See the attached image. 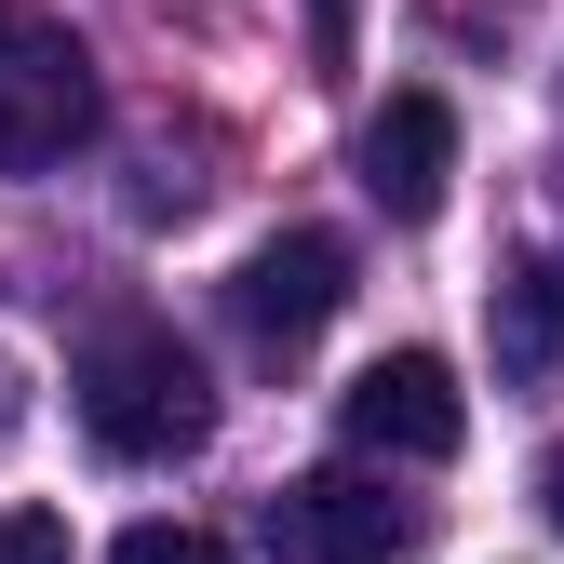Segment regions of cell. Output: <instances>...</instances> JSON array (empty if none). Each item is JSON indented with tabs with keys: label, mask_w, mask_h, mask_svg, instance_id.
Returning a JSON list of instances; mask_svg holds the SVG:
<instances>
[{
	"label": "cell",
	"mask_w": 564,
	"mask_h": 564,
	"mask_svg": "<svg viewBox=\"0 0 564 564\" xmlns=\"http://www.w3.org/2000/svg\"><path fill=\"white\" fill-rule=\"evenodd\" d=\"M484 349L498 390H564V256H511L484 282Z\"/></svg>",
	"instance_id": "52a82bcc"
},
{
	"label": "cell",
	"mask_w": 564,
	"mask_h": 564,
	"mask_svg": "<svg viewBox=\"0 0 564 564\" xmlns=\"http://www.w3.org/2000/svg\"><path fill=\"white\" fill-rule=\"evenodd\" d=\"M67 390H82L95 457H121V470H162V457H202V444H216V377H202V349L175 323H108Z\"/></svg>",
	"instance_id": "6da1fadb"
},
{
	"label": "cell",
	"mask_w": 564,
	"mask_h": 564,
	"mask_svg": "<svg viewBox=\"0 0 564 564\" xmlns=\"http://www.w3.org/2000/svg\"><path fill=\"white\" fill-rule=\"evenodd\" d=\"M538 511H551V538H564V444L538 457Z\"/></svg>",
	"instance_id": "8fae6325"
},
{
	"label": "cell",
	"mask_w": 564,
	"mask_h": 564,
	"mask_svg": "<svg viewBox=\"0 0 564 564\" xmlns=\"http://www.w3.org/2000/svg\"><path fill=\"white\" fill-rule=\"evenodd\" d=\"M416 524H431V511L390 498L377 470H310V484L269 498V551H282V564H403Z\"/></svg>",
	"instance_id": "277c9868"
},
{
	"label": "cell",
	"mask_w": 564,
	"mask_h": 564,
	"mask_svg": "<svg viewBox=\"0 0 564 564\" xmlns=\"http://www.w3.org/2000/svg\"><path fill=\"white\" fill-rule=\"evenodd\" d=\"M229 310H242L256 349H310V336L349 310V242H336V229H269V242L242 256V282H229Z\"/></svg>",
	"instance_id": "5b68a950"
},
{
	"label": "cell",
	"mask_w": 564,
	"mask_h": 564,
	"mask_svg": "<svg viewBox=\"0 0 564 564\" xmlns=\"http://www.w3.org/2000/svg\"><path fill=\"white\" fill-rule=\"evenodd\" d=\"M95 54L54 14H0V175H54L67 149H95Z\"/></svg>",
	"instance_id": "7a4b0ae2"
},
{
	"label": "cell",
	"mask_w": 564,
	"mask_h": 564,
	"mask_svg": "<svg viewBox=\"0 0 564 564\" xmlns=\"http://www.w3.org/2000/svg\"><path fill=\"white\" fill-rule=\"evenodd\" d=\"M14 431H28V364L0 349V444H14Z\"/></svg>",
	"instance_id": "30bf717a"
},
{
	"label": "cell",
	"mask_w": 564,
	"mask_h": 564,
	"mask_svg": "<svg viewBox=\"0 0 564 564\" xmlns=\"http://www.w3.org/2000/svg\"><path fill=\"white\" fill-rule=\"evenodd\" d=\"M336 431L364 444V457H416V470H444V457L470 444L457 364H444V349H377V364L336 390Z\"/></svg>",
	"instance_id": "3957f363"
},
{
	"label": "cell",
	"mask_w": 564,
	"mask_h": 564,
	"mask_svg": "<svg viewBox=\"0 0 564 564\" xmlns=\"http://www.w3.org/2000/svg\"><path fill=\"white\" fill-rule=\"evenodd\" d=\"M444 188H457V108H444L431 82H403V95L364 121V202H377L390 229H431Z\"/></svg>",
	"instance_id": "8992f818"
},
{
	"label": "cell",
	"mask_w": 564,
	"mask_h": 564,
	"mask_svg": "<svg viewBox=\"0 0 564 564\" xmlns=\"http://www.w3.org/2000/svg\"><path fill=\"white\" fill-rule=\"evenodd\" d=\"M0 564H67V511L14 498V511H0Z\"/></svg>",
	"instance_id": "9c48e42d"
},
{
	"label": "cell",
	"mask_w": 564,
	"mask_h": 564,
	"mask_svg": "<svg viewBox=\"0 0 564 564\" xmlns=\"http://www.w3.org/2000/svg\"><path fill=\"white\" fill-rule=\"evenodd\" d=\"M108 564H229V551L202 538V524H121V538H108Z\"/></svg>",
	"instance_id": "ba28073f"
}]
</instances>
